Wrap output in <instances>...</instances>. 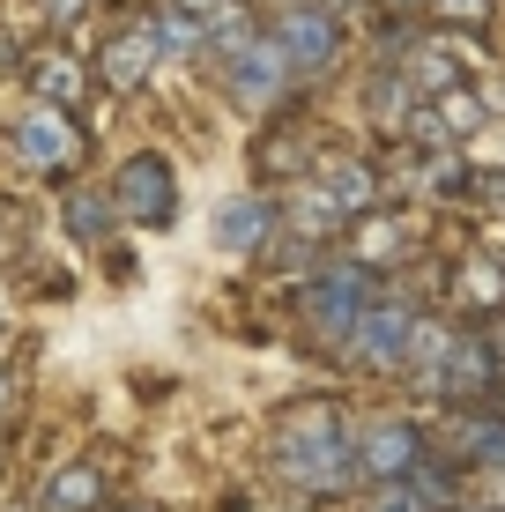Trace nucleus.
<instances>
[{
  "label": "nucleus",
  "instance_id": "f03ea898",
  "mask_svg": "<svg viewBox=\"0 0 505 512\" xmlns=\"http://www.w3.org/2000/svg\"><path fill=\"white\" fill-rule=\"evenodd\" d=\"M402 372L416 379V394H431L439 409H476V401H491V386L505 379V357L498 342L483 327H439L424 320L409 342V364Z\"/></svg>",
  "mask_w": 505,
  "mask_h": 512
},
{
  "label": "nucleus",
  "instance_id": "2eb2a0df",
  "mask_svg": "<svg viewBox=\"0 0 505 512\" xmlns=\"http://www.w3.org/2000/svg\"><path fill=\"white\" fill-rule=\"evenodd\" d=\"M23 75H30V97H38L45 112H67V119H75L82 90H90V75H82V60H75V52H38V60H30Z\"/></svg>",
  "mask_w": 505,
  "mask_h": 512
},
{
  "label": "nucleus",
  "instance_id": "b1692460",
  "mask_svg": "<svg viewBox=\"0 0 505 512\" xmlns=\"http://www.w3.org/2000/svg\"><path fill=\"white\" fill-rule=\"evenodd\" d=\"M364 8L379 15V23H394V15H409V8H424V0H364Z\"/></svg>",
  "mask_w": 505,
  "mask_h": 512
},
{
  "label": "nucleus",
  "instance_id": "0eeeda50",
  "mask_svg": "<svg viewBox=\"0 0 505 512\" xmlns=\"http://www.w3.org/2000/svg\"><path fill=\"white\" fill-rule=\"evenodd\" d=\"M112 216L134 223V231H164L179 216V179H171L164 149H134L127 164L112 171Z\"/></svg>",
  "mask_w": 505,
  "mask_h": 512
},
{
  "label": "nucleus",
  "instance_id": "6ab92c4d",
  "mask_svg": "<svg viewBox=\"0 0 505 512\" xmlns=\"http://www.w3.org/2000/svg\"><path fill=\"white\" fill-rule=\"evenodd\" d=\"M104 505V468L97 461H60L45 483V512H97Z\"/></svg>",
  "mask_w": 505,
  "mask_h": 512
},
{
  "label": "nucleus",
  "instance_id": "a878e982",
  "mask_svg": "<svg viewBox=\"0 0 505 512\" xmlns=\"http://www.w3.org/2000/svg\"><path fill=\"white\" fill-rule=\"evenodd\" d=\"M119 512H149V505H119Z\"/></svg>",
  "mask_w": 505,
  "mask_h": 512
},
{
  "label": "nucleus",
  "instance_id": "f257e3e1",
  "mask_svg": "<svg viewBox=\"0 0 505 512\" xmlns=\"http://www.w3.org/2000/svg\"><path fill=\"white\" fill-rule=\"evenodd\" d=\"M357 416L342 401H290L283 416L268 423V446H260V468L268 483H283L290 498L305 505H335L357 490V446H350Z\"/></svg>",
  "mask_w": 505,
  "mask_h": 512
},
{
  "label": "nucleus",
  "instance_id": "4468645a",
  "mask_svg": "<svg viewBox=\"0 0 505 512\" xmlns=\"http://www.w3.org/2000/svg\"><path fill=\"white\" fill-rule=\"evenodd\" d=\"M97 67H104V82H112L119 97H134V90H142V82L156 75V67H164V52H156L149 23H134V30H112V38H104Z\"/></svg>",
  "mask_w": 505,
  "mask_h": 512
},
{
  "label": "nucleus",
  "instance_id": "9b49d317",
  "mask_svg": "<svg viewBox=\"0 0 505 512\" xmlns=\"http://www.w3.org/2000/svg\"><path fill=\"white\" fill-rule=\"evenodd\" d=\"M312 186L350 223V216H372V208L387 201V164H379V156H327V164H312Z\"/></svg>",
  "mask_w": 505,
  "mask_h": 512
},
{
  "label": "nucleus",
  "instance_id": "f8f14e48",
  "mask_svg": "<svg viewBox=\"0 0 505 512\" xmlns=\"http://www.w3.org/2000/svg\"><path fill=\"white\" fill-rule=\"evenodd\" d=\"M8 149H15V164H30V171H67L82 156V127L67 112H23L15 119V134H8Z\"/></svg>",
  "mask_w": 505,
  "mask_h": 512
},
{
  "label": "nucleus",
  "instance_id": "4be33fe9",
  "mask_svg": "<svg viewBox=\"0 0 505 512\" xmlns=\"http://www.w3.org/2000/svg\"><path fill=\"white\" fill-rule=\"evenodd\" d=\"M15 416H23V379H15L8 364H0V431H8Z\"/></svg>",
  "mask_w": 505,
  "mask_h": 512
},
{
  "label": "nucleus",
  "instance_id": "20e7f679",
  "mask_svg": "<svg viewBox=\"0 0 505 512\" xmlns=\"http://www.w3.org/2000/svg\"><path fill=\"white\" fill-rule=\"evenodd\" d=\"M350 446H357V490L409 483V475L431 461V438H424V423H416L409 409H364Z\"/></svg>",
  "mask_w": 505,
  "mask_h": 512
},
{
  "label": "nucleus",
  "instance_id": "ddd939ff",
  "mask_svg": "<svg viewBox=\"0 0 505 512\" xmlns=\"http://www.w3.org/2000/svg\"><path fill=\"white\" fill-rule=\"evenodd\" d=\"M454 461H424L409 483H387V490H364V512H454L461 483H454Z\"/></svg>",
  "mask_w": 505,
  "mask_h": 512
},
{
  "label": "nucleus",
  "instance_id": "1a4fd4ad",
  "mask_svg": "<svg viewBox=\"0 0 505 512\" xmlns=\"http://www.w3.org/2000/svg\"><path fill=\"white\" fill-rule=\"evenodd\" d=\"M208 238H216V253L253 260V253H268V245L283 238V208H275V193H268V186L223 193V201H216V216H208Z\"/></svg>",
  "mask_w": 505,
  "mask_h": 512
},
{
  "label": "nucleus",
  "instance_id": "423d86ee",
  "mask_svg": "<svg viewBox=\"0 0 505 512\" xmlns=\"http://www.w3.org/2000/svg\"><path fill=\"white\" fill-rule=\"evenodd\" d=\"M416 327H424L416 297L379 290L372 305L357 312V327H350V342L335 349V364H357V372H402V364H409V342H416Z\"/></svg>",
  "mask_w": 505,
  "mask_h": 512
},
{
  "label": "nucleus",
  "instance_id": "39448f33",
  "mask_svg": "<svg viewBox=\"0 0 505 512\" xmlns=\"http://www.w3.org/2000/svg\"><path fill=\"white\" fill-rule=\"evenodd\" d=\"M260 30L275 38V52L290 60V75H298V82H305V75L320 82L327 67L342 60V38H350V30H342V8H335V0H283V8H275Z\"/></svg>",
  "mask_w": 505,
  "mask_h": 512
},
{
  "label": "nucleus",
  "instance_id": "412c9836",
  "mask_svg": "<svg viewBox=\"0 0 505 512\" xmlns=\"http://www.w3.org/2000/svg\"><path fill=\"white\" fill-rule=\"evenodd\" d=\"M424 15L446 30V38H468V30H491L498 0H424Z\"/></svg>",
  "mask_w": 505,
  "mask_h": 512
},
{
  "label": "nucleus",
  "instance_id": "a211bd4d",
  "mask_svg": "<svg viewBox=\"0 0 505 512\" xmlns=\"http://www.w3.org/2000/svg\"><path fill=\"white\" fill-rule=\"evenodd\" d=\"M149 38L164 60H208V23L194 8H179V0H164V8L149 15Z\"/></svg>",
  "mask_w": 505,
  "mask_h": 512
},
{
  "label": "nucleus",
  "instance_id": "393cba45",
  "mask_svg": "<svg viewBox=\"0 0 505 512\" xmlns=\"http://www.w3.org/2000/svg\"><path fill=\"white\" fill-rule=\"evenodd\" d=\"M0 67H30V60H23V45H15L8 30H0Z\"/></svg>",
  "mask_w": 505,
  "mask_h": 512
},
{
  "label": "nucleus",
  "instance_id": "5701e85b",
  "mask_svg": "<svg viewBox=\"0 0 505 512\" xmlns=\"http://www.w3.org/2000/svg\"><path fill=\"white\" fill-rule=\"evenodd\" d=\"M45 15H52V30H67V23H82V15H90V0H45Z\"/></svg>",
  "mask_w": 505,
  "mask_h": 512
},
{
  "label": "nucleus",
  "instance_id": "9d476101",
  "mask_svg": "<svg viewBox=\"0 0 505 512\" xmlns=\"http://www.w3.org/2000/svg\"><path fill=\"white\" fill-rule=\"evenodd\" d=\"M446 461L468 475H505V409H446Z\"/></svg>",
  "mask_w": 505,
  "mask_h": 512
},
{
  "label": "nucleus",
  "instance_id": "6e6552de",
  "mask_svg": "<svg viewBox=\"0 0 505 512\" xmlns=\"http://www.w3.org/2000/svg\"><path fill=\"white\" fill-rule=\"evenodd\" d=\"M216 67H223V90H231L238 112H268V104H283V97H290V82H298V75H290V60L275 52L268 30H253L246 45H231Z\"/></svg>",
  "mask_w": 505,
  "mask_h": 512
},
{
  "label": "nucleus",
  "instance_id": "7ed1b4c3",
  "mask_svg": "<svg viewBox=\"0 0 505 512\" xmlns=\"http://www.w3.org/2000/svg\"><path fill=\"white\" fill-rule=\"evenodd\" d=\"M379 290H387L379 268H364L357 253H350V260H320V268L298 282V320H305L312 342L342 349V342H350V327H357V312L372 305Z\"/></svg>",
  "mask_w": 505,
  "mask_h": 512
},
{
  "label": "nucleus",
  "instance_id": "aec40b11",
  "mask_svg": "<svg viewBox=\"0 0 505 512\" xmlns=\"http://www.w3.org/2000/svg\"><path fill=\"white\" fill-rule=\"evenodd\" d=\"M60 223H67V238H75V245H104V231H112V193H90V186H75V193H67V201H60Z\"/></svg>",
  "mask_w": 505,
  "mask_h": 512
},
{
  "label": "nucleus",
  "instance_id": "dca6fc26",
  "mask_svg": "<svg viewBox=\"0 0 505 512\" xmlns=\"http://www.w3.org/2000/svg\"><path fill=\"white\" fill-rule=\"evenodd\" d=\"M253 179H268V186H283V179H312V141L298 127H275V134H260L253 141Z\"/></svg>",
  "mask_w": 505,
  "mask_h": 512
},
{
  "label": "nucleus",
  "instance_id": "f3484780",
  "mask_svg": "<svg viewBox=\"0 0 505 512\" xmlns=\"http://www.w3.org/2000/svg\"><path fill=\"white\" fill-rule=\"evenodd\" d=\"M446 290H454L468 312H505V260H498V253H468V260H454Z\"/></svg>",
  "mask_w": 505,
  "mask_h": 512
}]
</instances>
